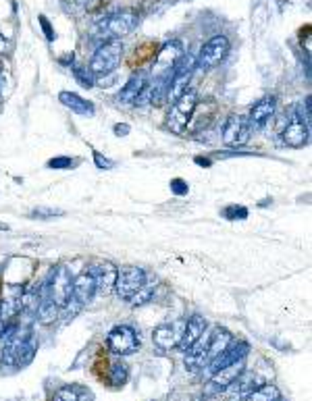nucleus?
Returning <instances> with one entry per match:
<instances>
[{
    "label": "nucleus",
    "instance_id": "6e6552de",
    "mask_svg": "<svg viewBox=\"0 0 312 401\" xmlns=\"http://www.w3.org/2000/svg\"><path fill=\"white\" fill-rule=\"evenodd\" d=\"M46 287H48V293H50L52 302H55L59 308H62L65 302L71 298V289H73V278H71V273H69L65 266L55 269L52 275H50V281L46 283Z\"/></svg>",
    "mask_w": 312,
    "mask_h": 401
},
{
    "label": "nucleus",
    "instance_id": "473e14b6",
    "mask_svg": "<svg viewBox=\"0 0 312 401\" xmlns=\"http://www.w3.org/2000/svg\"><path fill=\"white\" fill-rule=\"evenodd\" d=\"M9 52V42L4 40V35L0 33V55H6Z\"/></svg>",
    "mask_w": 312,
    "mask_h": 401
},
{
    "label": "nucleus",
    "instance_id": "a211bd4d",
    "mask_svg": "<svg viewBox=\"0 0 312 401\" xmlns=\"http://www.w3.org/2000/svg\"><path fill=\"white\" fill-rule=\"evenodd\" d=\"M179 339H182V333L171 324H160V327H156L155 333H152L155 345L162 351H169V349L177 347Z\"/></svg>",
    "mask_w": 312,
    "mask_h": 401
},
{
    "label": "nucleus",
    "instance_id": "7c9ffc66",
    "mask_svg": "<svg viewBox=\"0 0 312 401\" xmlns=\"http://www.w3.org/2000/svg\"><path fill=\"white\" fill-rule=\"evenodd\" d=\"M96 164H98L100 169H111V166H113V162H111V160L102 158L100 154H96Z\"/></svg>",
    "mask_w": 312,
    "mask_h": 401
},
{
    "label": "nucleus",
    "instance_id": "9d476101",
    "mask_svg": "<svg viewBox=\"0 0 312 401\" xmlns=\"http://www.w3.org/2000/svg\"><path fill=\"white\" fill-rule=\"evenodd\" d=\"M246 368V360H240V362H233L225 368H221L215 374H211V383H208V393H215V391H223L227 389L242 372Z\"/></svg>",
    "mask_w": 312,
    "mask_h": 401
},
{
    "label": "nucleus",
    "instance_id": "a878e982",
    "mask_svg": "<svg viewBox=\"0 0 312 401\" xmlns=\"http://www.w3.org/2000/svg\"><path fill=\"white\" fill-rule=\"evenodd\" d=\"M302 125L311 131V125H312V104H311V98H306L300 106H298V115H296Z\"/></svg>",
    "mask_w": 312,
    "mask_h": 401
},
{
    "label": "nucleus",
    "instance_id": "412c9836",
    "mask_svg": "<svg viewBox=\"0 0 312 401\" xmlns=\"http://www.w3.org/2000/svg\"><path fill=\"white\" fill-rule=\"evenodd\" d=\"M59 100H61L67 108H71V111H73V113H77V115H86V117H92L94 115L92 102L84 100V98H82V96H77V94L61 92L59 94Z\"/></svg>",
    "mask_w": 312,
    "mask_h": 401
},
{
    "label": "nucleus",
    "instance_id": "6ab92c4d",
    "mask_svg": "<svg viewBox=\"0 0 312 401\" xmlns=\"http://www.w3.org/2000/svg\"><path fill=\"white\" fill-rule=\"evenodd\" d=\"M148 86V79L144 75H133L127 84L123 86V90L119 92L117 100L121 104H135L140 100V96L144 92V88Z\"/></svg>",
    "mask_w": 312,
    "mask_h": 401
},
{
    "label": "nucleus",
    "instance_id": "f704fd0d",
    "mask_svg": "<svg viewBox=\"0 0 312 401\" xmlns=\"http://www.w3.org/2000/svg\"><path fill=\"white\" fill-rule=\"evenodd\" d=\"M277 401H279V400H277Z\"/></svg>",
    "mask_w": 312,
    "mask_h": 401
},
{
    "label": "nucleus",
    "instance_id": "2eb2a0df",
    "mask_svg": "<svg viewBox=\"0 0 312 401\" xmlns=\"http://www.w3.org/2000/svg\"><path fill=\"white\" fill-rule=\"evenodd\" d=\"M231 343V333L227 331V329H213V333L208 335V341H206V354H204V362H206V366L218 358L223 351H225V347Z\"/></svg>",
    "mask_w": 312,
    "mask_h": 401
},
{
    "label": "nucleus",
    "instance_id": "20e7f679",
    "mask_svg": "<svg viewBox=\"0 0 312 401\" xmlns=\"http://www.w3.org/2000/svg\"><path fill=\"white\" fill-rule=\"evenodd\" d=\"M227 52H229V40L225 35H215L213 40H208L200 48V52L196 57V69H213V67H217L227 57Z\"/></svg>",
    "mask_w": 312,
    "mask_h": 401
},
{
    "label": "nucleus",
    "instance_id": "f03ea898",
    "mask_svg": "<svg viewBox=\"0 0 312 401\" xmlns=\"http://www.w3.org/2000/svg\"><path fill=\"white\" fill-rule=\"evenodd\" d=\"M123 57V44L121 40H108L104 42L96 52H94L92 62H90V71L92 75H108L113 73Z\"/></svg>",
    "mask_w": 312,
    "mask_h": 401
},
{
    "label": "nucleus",
    "instance_id": "4468645a",
    "mask_svg": "<svg viewBox=\"0 0 312 401\" xmlns=\"http://www.w3.org/2000/svg\"><path fill=\"white\" fill-rule=\"evenodd\" d=\"M90 275L96 281V291H102V293H108L113 287H115V281H117V269L111 264V262H104V264H96L88 269Z\"/></svg>",
    "mask_w": 312,
    "mask_h": 401
},
{
    "label": "nucleus",
    "instance_id": "cd10ccee",
    "mask_svg": "<svg viewBox=\"0 0 312 401\" xmlns=\"http://www.w3.org/2000/svg\"><path fill=\"white\" fill-rule=\"evenodd\" d=\"M75 77L82 81L84 88H92L94 86V75L90 69H75Z\"/></svg>",
    "mask_w": 312,
    "mask_h": 401
},
{
    "label": "nucleus",
    "instance_id": "7ed1b4c3",
    "mask_svg": "<svg viewBox=\"0 0 312 401\" xmlns=\"http://www.w3.org/2000/svg\"><path fill=\"white\" fill-rule=\"evenodd\" d=\"M138 23H140V15L131 9H125V11L106 17V21L100 23V31H102V35L106 33V38H111V40H121L125 35L133 33Z\"/></svg>",
    "mask_w": 312,
    "mask_h": 401
},
{
    "label": "nucleus",
    "instance_id": "bb28decb",
    "mask_svg": "<svg viewBox=\"0 0 312 401\" xmlns=\"http://www.w3.org/2000/svg\"><path fill=\"white\" fill-rule=\"evenodd\" d=\"M108 380H111V385H115V387L123 385L125 380H127V366H123V364H113Z\"/></svg>",
    "mask_w": 312,
    "mask_h": 401
},
{
    "label": "nucleus",
    "instance_id": "423d86ee",
    "mask_svg": "<svg viewBox=\"0 0 312 401\" xmlns=\"http://www.w3.org/2000/svg\"><path fill=\"white\" fill-rule=\"evenodd\" d=\"M106 345L115 356H131L133 351H138L140 339L131 327H115L106 337Z\"/></svg>",
    "mask_w": 312,
    "mask_h": 401
},
{
    "label": "nucleus",
    "instance_id": "ddd939ff",
    "mask_svg": "<svg viewBox=\"0 0 312 401\" xmlns=\"http://www.w3.org/2000/svg\"><path fill=\"white\" fill-rule=\"evenodd\" d=\"M308 135H311V131L302 125V121H300L298 117H294V119L287 123V127L283 129L281 140H283V144L289 146V148H302V146L308 144Z\"/></svg>",
    "mask_w": 312,
    "mask_h": 401
},
{
    "label": "nucleus",
    "instance_id": "2f4dec72",
    "mask_svg": "<svg viewBox=\"0 0 312 401\" xmlns=\"http://www.w3.org/2000/svg\"><path fill=\"white\" fill-rule=\"evenodd\" d=\"M71 164V160H67V158H59V160H50V166H55V169H59V166H69Z\"/></svg>",
    "mask_w": 312,
    "mask_h": 401
},
{
    "label": "nucleus",
    "instance_id": "b1692460",
    "mask_svg": "<svg viewBox=\"0 0 312 401\" xmlns=\"http://www.w3.org/2000/svg\"><path fill=\"white\" fill-rule=\"evenodd\" d=\"M62 9L71 15H86L94 6H98L100 0H61Z\"/></svg>",
    "mask_w": 312,
    "mask_h": 401
},
{
    "label": "nucleus",
    "instance_id": "f3484780",
    "mask_svg": "<svg viewBox=\"0 0 312 401\" xmlns=\"http://www.w3.org/2000/svg\"><path fill=\"white\" fill-rule=\"evenodd\" d=\"M273 113H275V98H273V96H264L262 100H258V102L252 106L248 117L250 125H254V127L264 125L273 117Z\"/></svg>",
    "mask_w": 312,
    "mask_h": 401
},
{
    "label": "nucleus",
    "instance_id": "f8f14e48",
    "mask_svg": "<svg viewBox=\"0 0 312 401\" xmlns=\"http://www.w3.org/2000/svg\"><path fill=\"white\" fill-rule=\"evenodd\" d=\"M94 293H96V281H94V277L90 275V271H84V273H79L77 277L73 278L71 298H73L77 304H82V306L90 304Z\"/></svg>",
    "mask_w": 312,
    "mask_h": 401
},
{
    "label": "nucleus",
    "instance_id": "9b49d317",
    "mask_svg": "<svg viewBox=\"0 0 312 401\" xmlns=\"http://www.w3.org/2000/svg\"><path fill=\"white\" fill-rule=\"evenodd\" d=\"M206 320L200 316V314H194L191 318H187L186 327H184V331H182V339L177 343V347L182 349V351H187L194 343H198L200 337L206 333Z\"/></svg>",
    "mask_w": 312,
    "mask_h": 401
},
{
    "label": "nucleus",
    "instance_id": "c756f323",
    "mask_svg": "<svg viewBox=\"0 0 312 401\" xmlns=\"http://www.w3.org/2000/svg\"><path fill=\"white\" fill-rule=\"evenodd\" d=\"M40 26H42V30L46 31V38H48V40H55V31H52L50 23H48V19H46L44 15L40 17Z\"/></svg>",
    "mask_w": 312,
    "mask_h": 401
},
{
    "label": "nucleus",
    "instance_id": "aec40b11",
    "mask_svg": "<svg viewBox=\"0 0 312 401\" xmlns=\"http://www.w3.org/2000/svg\"><path fill=\"white\" fill-rule=\"evenodd\" d=\"M264 385V380L258 376V374H252V372H242L227 389H231L235 395H242V397H246L248 393H252L254 389H258V387H262Z\"/></svg>",
    "mask_w": 312,
    "mask_h": 401
},
{
    "label": "nucleus",
    "instance_id": "39448f33",
    "mask_svg": "<svg viewBox=\"0 0 312 401\" xmlns=\"http://www.w3.org/2000/svg\"><path fill=\"white\" fill-rule=\"evenodd\" d=\"M146 283V273L138 266H127L121 269L117 273V281H115V291L121 300H131L140 289L142 285Z\"/></svg>",
    "mask_w": 312,
    "mask_h": 401
},
{
    "label": "nucleus",
    "instance_id": "dca6fc26",
    "mask_svg": "<svg viewBox=\"0 0 312 401\" xmlns=\"http://www.w3.org/2000/svg\"><path fill=\"white\" fill-rule=\"evenodd\" d=\"M35 316H38V320H40L42 324H50V322H55V320L59 318V306L52 302L46 283L40 287V306H38Z\"/></svg>",
    "mask_w": 312,
    "mask_h": 401
},
{
    "label": "nucleus",
    "instance_id": "4be33fe9",
    "mask_svg": "<svg viewBox=\"0 0 312 401\" xmlns=\"http://www.w3.org/2000/svg\"><path fill=\"white\" fill-rule=\"evenodd\" d=\"M92 400V393L86 391L84 387H77V385H67L61 387L55 395L52 401H88Z\"/></svg>",
    "mask_w": 312,
    "mask_h": 401
},
{
    "label": "nucleus",
    "instance_id": "393cba45",
    "mask_svg": "<svg viewBox=\"0 0 312 401\" xmlns=\"http://www.w3.org/2000/svg\"><path fill=\"white\" fill-rule=\"evenodd\" d=\"M152 291H155V283H144L142 285V289L131 298V304L133 306H142V304H146V302H150V298H152Z\"/></svg>",
    "mask_w": 312,
    "mask_h": 401
},
{
    "label": "nucleus",
    "instance_id": "72a5a7b5",
    "mask_svg": "<svg viewBox=\"0 0 312 401\" xmlns=\"http://www.w3.org/2000/svg\"><path fill=\"white\" fill-rule=\"evenodd\" d=\"M0 75H2V62H0Z\"/></svg>",
    "mask_w": 312,
    "mask_h": 401
},
{
    "label": "nucleus",
    "instance_id": "1a4fd4ad",
    "mask_svg": "<svg viewBox=\"0 0 312 401\" xmlns=\"http://www.w3.org/2000/svg\"><path fill=\"white\" fill-rule=\"evenodd\" d=\"M250 351V345L248 343H244V341H240V343H229L227 347H225V351L215 358L211 364H208V372L211 374H215L217 371L221 368H225V366H229V364H233V362H240V360H246V356H248Z\"/></svg>",
    "mask_w": 312,
    "mask_h": 401
},
{
    "label": "nucleus",
    "instance_id": "5701e85b",
    "mask_svg": "<svg viewBox=\"0 0 312 401\" xmlns=\"http://www.w3.org/2000/svg\"><path fill=\"white\" fill-rule=\"evenodd\" d=\"M277 400H279V389H277L275 385L264 383L262 387H258V389H254L252 393H248L244 401H277Z\"/></svg>",
    "mask_w": 312,
    "mask_h": 401
},
{
    "label": "nucleus",
    "instance_id": "f257e3e1",
    "mask_svg": "<svg viewBox=\"0 0 312 401\" xmlns=\"http://www.w3.org/2000/svg\"><path fill=\"white\" fill-rule=\"evenodd\" d=\"M196 106H198V96H196V92L187 90L184 96H179L177 100H173V106H171V111L167 115V127L173 133L182 135L187 129V123H189Z\"/></svg>",
    "mask_w": 312,
    "mask_h": 401
},
{
    "label": "nucleus",
    "instance_id": "c85d7f7f",
    "mask_svg": "<svg viewBox=\"0 0 312 401\" xmlns=\"http://www.w3.org/2000/svg\"><path fill=\"white\" fill-rule=\"evenodd\" d=\"M65 215L62 210H55V208H35L33 210V216H38V218H44V216H61Z\"/></svg>",
    "mask_w": 312,
    "mask_h": 401
},
{
    "label": "nucleus",
    "instance_id": "0eeeda50",
    "mask_svg": "<svg viewBox=\"0 0 312 401\" xmlns=\"http://www.w3.org/2000/svg\"><path fill=\"white\" fill-rule=\"evenodd\" d=\"M250 129L252 125L246 117L240 115H231L225 125H223V144L225 146H244L250 140Z\"/></svg>",
    "mask_w": 312,
    "mask_h": 401
}]
</instances>
